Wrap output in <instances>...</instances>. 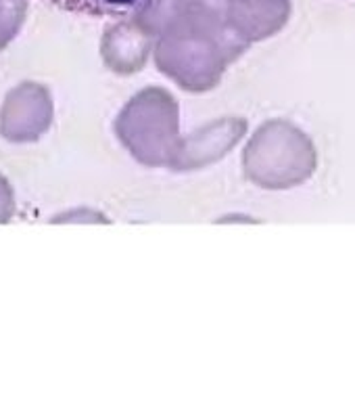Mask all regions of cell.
I'll return each instance as SVG.
<instances>
[{
	"label": "cell",
	"instance_id": "cell-8",
	"mask_svg": "<svg viewBox=\"0 0 355 402\" xmlns=\"http://www.w3.org/2000/svg\"><path fill=\"white\" fill-rule=\"evenodd\" d=\"M67 13L90 15V17H125L132 15L140 0H42Z\"/></svg>",
	"mask_w": 355,
	"mask_h": 402
},
{
	"label": "cell",
	"instance_id": "cell-5",
	"mask_svg": "<svg viewBox=\"0 0 355 402\" xmlns=\"http://www.w3.org/2000/svg\"><path fill=\"white\" fill-rule=\"evenodd\" d=\"M291 17V0H230L228 21L245 42L278 34Z\"/></svg>",
	"mask_w": 355,
	"mask_h": 402
},
{
	"label": "cell",
	"instance_id": "cell-4",
	"mask_svg": "<svg viewBox=\"0 0 355 402\" xmlns=\"http://www.w3.org/2000/svg\"><path fill=\"white\" fill-rule=\"evenodd\" d=\"M50 115H52V107H50L48 93L42 86L28 82L9 95L5 109L0 113V124L15 119V117L19 119L0 132H3L5 139L15 141V143L34 141L48 128Z\"/></svg>",
	"mask_w": 355,
	"mask_h": 402
},
{
	"label": "cell",
	"instance_id": "cell-6",
	"mask_svg": "<svg viewBox=\"0 0 355 402\" xmlns=\"http://www.w3.org/2000/svg\"><path fill=\"white\" fill-rule=\"evenodd\" d=\"M151 50L153 36L138 28L132 19H121L109 26L101 42V55L105 63L109 65V70L117 74H134L142 70Z\"/></svg>",
	"mask_w": 355,
	"mask_h": 402
},
{
	"label": "cell",
	"instance_id": "cell-3",
	"mask_svg": "<svg viewBox=\"0 0 355 402\" xmlns=\"http://www.w3.org/2000/svg\"><path fill=\"white\" fill-rule=\"evenodd\" d=\"M117 137L128 145L134 157L142 155L149 132H155V139L165 151L170 164L178 155V107L174 99L155 88L145 90L132 99L117 119Z\"/></svg>",
	"mask_w": 355,
	"mask_h": 402
},
{
	"label": "cell",
	"instance_id": "cell-7",
	"mask_svg": "<svg viewBox=\"0 0 355 402\" xmlns=\"http://www.w3.org/2000/svg\"><path fill=\"white\" fill-rule=\"evenodd\" d=\"M247 122L243 119H222L218 124H211L205 130L194 132L192 137L178 149L174 160L176 168H194L205 166L213 160L226 155L245 134Z\"/></svg>",
	"mask_w": 355,
	"mask_h": 402
},
{
	"label": "cell",
	"instance_id": "cell-1",
	"mask_svg": "<svg viewBox=\"0 0 355 402\" xmlns=\"http://www.w3.org/2000/svg\"><path fill=\"white\" fill-rule=\"evenodd\" d=\"M232 26L220 30H184L157 38L155 61L159 70L190 90L216 86L226 65L247 50Z\"/></svg>",
	"mask_w": 355,
	"mask_h": 402
},
{
	"label": "cell",
	"instance_id": "cell-10",
	"mask_svg": "<svg viewBox=\"0 0 355 402\" xmlns=\"http://www.w3.org/2000/svg\"><path fill=\"white\" fill-rule=\"evenodd\" d=\"M13 212V197L5 178H0V222H7Z\"/></svg>",
	"mask_w": 355,
	"mask_h": 402
},
{
	"label": "cell",
	"instance_id": "cell-9",
	"mask_svg": "<svg viewBox=\"0 0 355 402\" xmlns=\"http://www.w3.org/2000/svg\"><path fill=\"white\" fill-rule=\"evenodd\" d=\"M28 0H0V48H5L21 30Z\"/></svg>",
	"mask_w": 355,
	"mask_h": 402
},
{
	"label": "cell",
	"instance_id": "cell-2",
	"mask_svg": "<svg viewBox=\"0 0 355 402\" xmlns=\"http://www.w3.org/2000/svg\"><path fill=\"white\" fill-rule=\"evenodd\" d=\"M316 147L297 126L274 119L263 124L245 151L247 178L263 189L299 186L316 172Z\"/></svg>",
	"mask_w": 355,
	"mask_h": 402
}]
</instances>
